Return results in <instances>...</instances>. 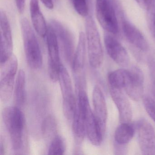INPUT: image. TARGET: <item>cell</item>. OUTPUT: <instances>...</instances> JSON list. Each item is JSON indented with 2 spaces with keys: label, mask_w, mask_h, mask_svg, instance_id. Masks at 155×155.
<instances>
[{
  "label": "cell",
  "mask_w": 155,
  "mask_h": 155,
  "mask_svg": "<svg viewBox=\"0 0 155 155\" xmlns=\"http://www.w3.org/2000/svg\"><path fill=\"white\" fill-rule=\"evenodd\" d=\"M77 105L84 114L86 135L88 138L92 145L99 146L103 140L105 134L91 107L87 93L82 89L79 91Z\"/></svg>",
  "instance_id": "277c9868"
},
{
  "label": "cell",
  "mask_w": 155,
  "mask_h": 155,
  "mask_svg": "<svg viewBox=\"0 0 155 155\" xmlns=\"http://www.w3.org/2000/svg\"><path fill=\"white\" fill-rule=\"evenodd\" d=\"M50 25L56 33L65 60L72 64L75 54V41L71 32L61 22L52 20Z\"/></svg>",
  "instance_id": "ba28073f"
},
{
  "label": "cell",
  "mask_w": 155,
  "mask_h": 155,
  "mask_svg": "<svg viewBox=\"0 0 155 155\" xmlns=\"http://www.w3.org/2000/svg\"><path fill=\"white\" fill-rule=\"evenodd\" d=\"M143 103L145 110L149 116L155 122V101L149 96L143 97Z\"/></svg>",
  "instance_id": "484cf974"
},
{
  "label": "cell",
  "mask_w": 155,
  "mask_h": 155,
  "mask_svg": "<svg viewBox=\"0 0 155 155\" xmlns=\"http://www.w3.org/2000/svg\"><path fill=\"white\" fill-rule=\"evenodd\" d=\"M0 97L2 101H8L14 91L15 78L18 69L17 57L12 55L5 63L1 64Z\"/></svg>",
  "instance_id": "5b68a950"
},
{
  "label": "cell",
  "mask_w": 155,
  "mask_h": 155,
  "mask_svg": "<svg viewBox=\"0 0 155 155\" xmlns=\"http://www.w3.org/2000/svg\"><path fill=\"white\" fill-rule=\"evenodd\" d=\"M13 92L16 104L18 106L24 105L26 100V77L23 70H19L18 72Z\"/></svg>",
  "instance_id": "44dd1931"
},
{
  "label": "cell",
  "mask_w": 155,
  "mask_h": 155,
  "mask_svg": "<svg viewBox=\"0 0 155 155\" xmlns=\"http://www.w3.org/2000/svg\"><path fill=\"white\" fill-rule=\"evenodd\" d=\"M152 25V30L153 36L155 39V8H154L153 15H152V25Z\"/></svg>",
  "instance_id": "1f68e13d"
},
{
  "label": "cell",
  "mask_w": 155,
  "mask_h": 155,
  "mask_svg": "<svg viewBox=\"0 0 155 155\" xmlns=\"http://www.w3.org/2000/svg\"><path fill=\"white\" fill-rule=\"evenodd\" d=\"M153 94H154V96L155 97V85L154 86V87L153 88Z\"/></svg>",
  "instance_id": "d6a6232c"
},
{
  "label": "cell",
  "mask_w": 155,
  "mask_h": 155,
  "mask_svg": "<svg viewBox=\"0 0 155 155\" xmlns=\"http://www.w3.org/2000/svg\"><path fill=\"white\" fill-rule=\"evenodd\" d=\"M148 67L151 78L155 85V59L151 58L149 60Z\"/></svg>",
  "instance_id": "4316f807"
},
{
  "label": "cell",
  "mask_w": 155,
  "mask_h": 155,
  "mask_svg": "<svg viewBox=\"0 0 155 155\" xmlns=\"http://www.w3.org/2000/svg\"><path fill=\"white\" fill-rule=\"evenodd\" d=\"M47 8L52 9L54 8L53 0H41Z\"/></svg>",
  "instance_id": "4dcf8cb0"
},
{
  "label": "cell",
  "mask_w": 155,
  "mask_h": 155,
  "mask_svg": "<svg viewBox=\"0 0 155 155\" xmlns=\"http://www.w3.org/2000/svg\"><path fill=\"white\" fill-rule=\"evenodd\" d=\"M72 120V131L74 137L78 142H81L86 135L85 117L83 111L78 105Z\"/></svg>",
  "instance_id": "ffe728a7"
},
{
  "label": "cell",
  "mask_w": 155,
  "mask_h": 155,
  "mask_svg": "<svg viewBox=\"0 0 155 155\" xmlns=\"http://www.w3.org/2000/svg\"><path fill=\"white\" fill-rule=\"evenodd\" d=\"M86 35L83 32H80L79 35L78 41L72 61V71L76 76L77 81L79 79V75H82L86 64Z\"/></svg>",
  "instance_id": "2e32d148"
},
{
  "label": "cell",
  "mask_w": 155,
  "mask_h": 155,
  "mask_svg": "<svg viewBox=\"0 0 155 155\" xmlns=\"http://www.w3.org/2000/svg\"><path fill=\"white\" fill-rule=\"evenodd\" d=\"M76 12L82 17L90 16L91 6V0H71Z\"/></svg>",
  "instance_id": "cb8c5ba5"
},
{
  "label": "cell",
  "mask_w": 155,
  "mask_h": 155,
  "mask_svg": "<svg viewBox=\"0 0 155 155\" xmlns=\"http://www.w3.org/2000/svg\"><path fill=\"white\" fill-rule=\"evenodd\" d=\"M130 70L131 73L130 81L124 89L131 99L138 101L143 97L144 74L137 67H133Z\"/></svg>",
  "instance_id": "5bb4252c"
},
{
  "label": "cell",
  "mask_w": 155,
  "mask_h": 155,
  "mask_svg": "<svg viewBox=\"0 0 155 155\" xmlns=\"http://www.w3.org/2000/svg\"><path fill=\"white\" fill-rule=\"evenodd\" d=\"M131 78L130 70L120 69L110 72L108 80L110 87L124 89L129 83Z\"/></svg>",
  "instance_id": "d6986e66"
},
{
  "label": "cell",
  "mask_w": 155,
  "mask_h": 155,
  "mask_svg": "<svg viewBox=\"0 0 155 155\" xmlns=\"http://www.w3.org/2000/svg\"><path fill=\"white\" fill-rule=\"evenodd\" d=\"M20 25L27 62L31 68L38 69L42 66L43 58L38 39L28 19L22 18Z\"/></svg>",
  "instance_id": "7a4b0ae2"
},
{
  "label": "cell",
  "mask_w": 155,
  "mask_h": 155,
  "mask_svg": "<svg viewBox=\"0 0 155 155\" xmlns=\"http://www.w3.org/2000/svg\"><path fill=\"white\" fill-rule=\"evenodd\" d=\"M140 148L143 155H155V131L147 120H140L136 125Z\"/></svg>",
  "instance_id": "9c48e42d"
},
{
  "label": "cell",
  "mask_w": 155,
  "mask_h": 155,
  "mask_svg": "<svg viewBox=\"0 0 155 155\" xmlns=\"http://www.w3.org/2000/svg\"><path fill=\"white\" fill-rule=\"evenodd\" d=\"M46 40L48 54L49 75L52 81L57 82L58 81L61 63L58 41L56 33L51 25L48 27Z\"/></svg>",
  "instance_id": "52a82bcc"
},
{
  "label": "cell",
  "mask_w": 155,
  "mask_h": 155,
  "mask_svg": "<svg viewBox=\"0 0 155 155\" xmlns=\"http://www.w3.org/2000/svg\"><path fill=\"white\" fill-rule=\"evenodd\" d=\"M58 81L62 94V104L76 103V100L73 94L71 78L65 66L61 64L60 71Z\"/></svg>",
  "instance_id": "ac0fdd59"
},
{
  "label": "cell",
  "mask_w": 155,
  "mask_h": 155,
  "mask_svg": "<svg viewBox=\"0 0 155 155\" xmlns=\"http://www.w3.org/2000/svg\"><path fill=\"white\" fill-rule=\"evenodd\" d=\"M1 31V64L5 63L13 55V40L11 28L7 14L4 11L0 12Z\"/></svg>",
  "instance_id": "30bf717a"
},
{
  "label": "cell",
  "mask_w": 155,
  "mask_h": 155,
  "mask_svg": "<svg viewBox=\"0 0 155 155\" xmlns=\"http://www.w3.org/2000/svg\"><path fill=\"white\" fill-rule=\"evenodd\" d=\"M113 1L96 0V15L101 26L107 32L116 34L118 24Z\"/></svg>",
  "instance_id": "8992f818"
},
{
  "label": "cell",
  "mask_w": 155,
  "mask_h": 155,
  "mask_svg": "<svg viewBox=\"0 0 155 155\" xmlns=\"http://www.w3.org/2000/svg\"><path fill=\"white\" fill-rule=\"evenodd\" d=\"M122 29L124 36L130 43L142 51H146L148 50L149 45L147 40L140 31L132 23L123 20Z\"/></svg>",
  "instance_id": "9a60e30c"
},
{
  "label": "cell",
  "mask_w": 155,
  "mask_h": 155,
  "mask_svg": "<svg viewBox=\"0 0 155 155\" xmlns=\"http://www.w3.org/2000/svg\"><path fill=\"white\" fill-rule=\"evenodd\" d=\"M104 43L107 53L116 63L123 67L129 65L130 58L127 50L110 33L104 35Z\"/></svg>",
  "instance_id": "8fae6325"
},
{
  "label": "cell",
  "mask_w": 155,
  "mask_h": 155,
  "mask_svg": "<svg viewBox=\"0 0 155 155\" xmlns=\"http://www.w3.org/2000/svg\"><path fill=\"white\" fill-rule=\"evenodd\" d=\"M66 150V144L63 138L57 135L52 139L48 150V155H63Z\"/></svg>",
  "instance_id": "d4e9b609"
},
{
  "label": "cell",
  "mask_w": 155,
  "mask_h": 155,
  "mask_svg": "<svg viewBox=\"0 0 155 155\" xmlns=\"http://www.w3.org/2000/svg\"><path fill=\"white\" fill-rule=\"evenodd\" d=\"M2 119L10 138L12 149L16 152L22 150L25 142L26 121L22 111L16 106L3 109Z\"/></svg>",
  "instance_id": "6da1fadb"
},
{
  "label": "cell",
  "mask_w": 155,
  "mask_h": 155,
  "mask_svg": "<svg viewBox=\"0 0 155 155\" xmlns=\"http://www.w3.org/2000/svg\"><path fill=\"white\" fill-rule=\"evenodd\" d=\"M42 134L46 138H52L57 136L58 124L57 120L52 115L47 116L42 122L41 127Z\"/></svg>",
  "instance_id": "603a6c76"
},
{
  "label": "cell",
  "mask_w": 155,
  "mask_h": 155,
  "mask_svg": "<svg viewBox=\"0 0 155 155\" xmlns=\"http://www.w3.org/2000/svg\"><path fill=\"white\" fill-rule=\"evenodd\" d=\"M31 18L34 29L41 38L46 37L48 27L45 18L41 11L39 0H30Z\"/></svg>",
  "instance_id": "e0dca14e"
},
{
  "label": "cell",
  "mask_w": 155,
  "mask_h": 155,
  "mask_svg": "<svg viewBox=\"0 0 155 155\" xmlns=\"http://www.w3.org/2000/svg\"><path fill=\"white\" fill-rule=\"evenodd\" d=\"M15 2L18 11L21 14H22L25 10L26 0H15Z\"/></svg>",
  "instance_id": "f1b7e54d"
},
{
  "label": "cell",
  "mask_w": 155,
  "mask_h": 155,
  "mask_svg": "<svg viewBox=\"0 0 155 155\" xmlns=\"http://www.w3.org/2000/svg\"><path fill=\"white\" fill-rule=\"evenodd\" d=\"M139 5L145 10L150 9L153 0H135Z\"/></svg>",
  "instance_id": "83f0119b"
},
{
  "label": "cell",
  "mask_w": 155,
  "mask_h": 155,
  "mask_svg": "<svg viewBox=\"0 0 155 155\" xmlns=\"http://www.w3.org/2000/svg\"><path fill=\"white\" fill-rule=\"evenodd\" d=\"M92 102L94 115L105 134L107 119V108L104 94L99 86L94 87L92 92Z\"/></svg>",
  "instance_id": "4fadbf2b"
},
{
  "label": "cell",
  "mask_w": 155,
  "mask_h": 155,
  "mask_svg": "<svg viewBox=\"0 0 155 155\" xmlns=\"http://www.w3.org/2000/svg\"><path fill=\"white\" fill-rule=\"evenodd\" d=\"M6 144L4 138L2 137H1L0 141V155H3L6 154Z\"/></svg>",
  "instance_id": "f546056e"
},
{
  "label": "cell",
  "mask_w": 155,
  "mask_h": 155,
  "mask_svg": "<svg viewBox=\"0 0 155 155\" xmlns=\"http://www.w3.org/2000/svg\"><path fill=\"white\" fill-rule=\"evenodd\" d=\"M135 128L130 123H120L116 129L114 139L117 144L126 145L133 138L135 134Z\"/></svg>",
  "instance_id": "7402d4cb"
},
{
  "label": "cell",
  "mask_w": 155,
  "mask_h": 155,
  "mask_svg": "<svg viewBox=\"0 0 155 155\" xmlns=\"http://www.w3.org/2000/svg\"><path fill=\"white\" fill-rule=\"evenodd\" d=\"M110 94L118 111L120 123H130L133 115L132 107L122 89L110 87Z\"/></svg>",
  "instance_id": "7c38bea8"
},
{
  "label": "cell",
  "mask_w": 155,
  "mask_h": 155,
  "mask_svg": "<svg viewBox=\"0 0 155 155\" xmlns=\"http://www.w3.org/2000/svg\"><path fill=\"white\" fill-rule=\"evenodd\" d=\"M85 27L89 62L92 68H98L103 63L104 54L97 27L90 15L86 18Z\"/></svg>",
  "instance_id": "3957f363"
}]
</instances>
